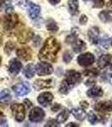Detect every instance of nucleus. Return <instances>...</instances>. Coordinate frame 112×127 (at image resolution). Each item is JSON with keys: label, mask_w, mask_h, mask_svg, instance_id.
<instances>
[{"label": "nucleus", "mask_w": 112, "mask_h": 127, "mask_svg": "<svg viewBox=\"0 0 112 127\" xmlns=\"http://www.w3.org/2000/svg\"><path fill=\"white\" fill-rule=\"evenodd\" d=\"M61 46L57 40L53 36H50L46 40L44 46L39 53V59L40 60H50L52 62L56 61V55L60 51Z\"/></svg>", "instance_id": "nucleus-1"}, {"label": "nucleus", "mask_w": 112, "mask_h": 127, "mask_svg": "<svg viewBox=\"0 0 112 127\" xmlns=\"http://www.w3.org/2000/svg\"><path fill=\"white\" fill-rule=\"evenodd\" d=\"M11 112L15 120L18 122H22L25 117V108L23 104L13 103L11 105Z\"/></svg>", "instance_id": "nucleus-2"}, {"label": "nucleus", "mask_w": 112, "mask_h": 127, "mask_svg": "<svg viewBox=\"0 0 112 127\" xmlns=\"http://www.w3.org/2000/svg\"><path fill=\"white\" fill-rule=\"evenodd\" d=\"M34 33L30 28H20L17 32V39L19 43L24 44L33 38Z\"/></svg>", "instance_id": "nucleus-3"}, {"label": "nucleus", "mask_w": 112, "mask_h": 127, "mask_svg": "<svg viewBox=\"0 0 112 127\" xmlns=\"http://www.w3.org/2000/svg\"><path fill=\"white\" fill-rule=\"evenodd\" d=\"M19 21V17L16 14H7L3 20V28L5 31H11L16 26Z\"/></svg>", "instance_id": "nucleus-4"}, {"label": "nucleus", "mask_w": 112, "mask_h": 127, "mask_svg": "<svg viewBox=\"0 0 112 127\" xmlns=\"http://www.w3.org/2000/svg\"><path fill=\"white\" fill-rule=\"evenodd\" d=\"M95 58L93 56V54H92L91 53H85L81 55H79L77 59L78 64L80 66L83 67H88L92 65L94 63Z\"/></svg>", "instance_id": "nucleus-5"}, {"label": "nucleus", "mask_w": 112, "mask_h": 127, "mask_svg": "<svg viewBox=\"0 0 112 127\" xmlns=\"http://www.w3.org/2000/svg\"><path fill=\"white\" fill-rule=\"evenodd\" d=\"M65 80L73 87H74L75 85H77L82 81V76H81V74L78 71L74 70V69H70V70L67 71Z\"/></svg>", "instance_id": "nucleus-6"}, {"label": "nucleus", "mask_w": 112, "mask_h": 127, "mask_svg": "<svg viewBox=\"0 0 112 127\" xmlns=\"http://www.w3.org/2000/svg\"><path fill=\"white\" fill-rule=\"evenodd\" d=\"M45 117V112L42 108L35 107L30 110L29 114V119L31 122H40Z\"/></svg>", "instance_id": "nucleus-7"}, {"label": "nucleus", "mask_w": 112, "mask_h": 127, "mask_svg": "<svg viewBox=\"0 0 112 127\" xmlns=\"http://www.w3.org/2000/svg\"><path fill=\"white\" fill-rule=\"evenodd\" d=\"M36 70L39 75H47L53 72V67L49 63L40 62L36 66Z\"/></svg>", "instance_id": "nucleus-8"}, {"label": "nucleus", "mask_w": 112, "mask_h": 127, "mask_svg": "<svg viewBox=\"0 0 112 127\" xmlns=\"http://www.w3.org/2000/svg\"><path fill=\"white\" fill-rule=\"evenodd\" d=\"M52 100H53V95L49 92H45V93H40L37 97L38 103L43 107H47L50 105Z\"/></svg>", "instance_id": "nucleus-9"}, {"label": "nucleus", "mask_w": 112, "mask_h": 127, "mask_svg": "<svg viewBox=\"0 0 112 127\" xmlns=\"http://www.w3.org/2000/svg\"><path fill=\"white\" fill-rule=\"evenodd\" d=\"M13 90L16 95L19 96V97L27 95L30 92V86H29V84H28V82L18 84V85H16V86H14Z\"/></svg>", "instance_id": "nucleus-10"}, {"label": "nucleus", "mask_w": 112, "mask_h": 127, "mask_svg": "<svg viewBox=\"0 0 112 127\" xmlns=\"http://www.w3.org/2000/svg\"><path fill=\"white\" fill-rule=\"evenodd\" d=\"M98 66L100 69H105L112 66V55L102 54L98 59Z\"/></svg>", "instance_id": "nucleus-11"}, {"label": "nucleus", "mask_w": 112, "mask_h": 127, "mask_svg": "<svg viewBox=\"0 0 112 127\" xmlns=\"http://www.w3.org/2000/svg\"><path fill=\"white\" fill-rule=\"evenodd\" d=\"M16 54L19 59H21L22 60L24 61H29L32 59V52L31 49L28 47L25 48H18L16 51Z\"/></svg>", "instance_id": "nucleus-12"}, {"label": "nucleus", "mask_w": 112, "mask_h": 127, "mask_svg": "<svg viewBox=\"0 0 112 127\" xmlns=\"http://www.w3.org/2000/svg\"><path fill=\"white\" fill-rule=\"evenodd\" d=\"M94 109L100 113H107L112 111V102L111 101H103L95 103Z\"/></svg>", "instance_id": "nucleus-13"}, {"label": "nucleus", "mask_w": 112, "mask_h": 127, "mask_svg": "<svg viewBox=\"0 0 112 127\" xmlns=\"http://www.w3.org/2000/svg\"><path fill=\"white\" fill-rule=\"evenodd\" d=\"M22 69V64L17 59H12L9 64V71L12 75H17Z\"/></svg>", "instance_id": "nucleus-14"}, {"label": "nucleus", "mask_w": 112, "mask_h": 127, "mask_svg": "<svg viewBox=\"0 0 112 127\" xmlns=\"http://www.w3.org/2000/svg\"><path fill=\"white\" fill-rule=\"evenodd\" d=\"M52 85V80L47 79V80H36L33 84V87L36 91L45 89V88H50Z\"/></svg>", "instance_id": "nucleus-15"}, {"label": "nucleus", "mask_w": 112, "mask_h": 127, "mask_svg": "<svg viewBox=\"0 0 112 127\" xmlns=\"http://www.w3.org/2000/svg\"><path fill=\"white\" fill-rule=\"evenodd\" d=\"M26 8H28L29 15L31 19H36V18L39 15V14L40 12V7L38 4H36V3L29 1Z\"/></svg>", "instance_id": "nucleus-16"}, {"label": "nucleus", "mask_w": 112, "mask_h": 127, "mask_svg": "<svg viewBox=\"0 0 112 127\" xmlns=\"http://www.w3.org/2000/svg\"><path fill=\"white\" fill-rule=\"evenodd\" d=\"M99 29L97 26H93L89 30L88 36L89 39L93 44H97L99 42Z\"/></svg>", "instance_id": "nucleus-17"}, {"label": "nucleus", "mask_w": 112, "mask_h": 127, "mask_svg": "<svg viewBox=\"0 0 112 127\" xmlns=\"http://www.w3.org/2000/svg\"><path fill=\"white\" fill-rule=\"evenodd\" d=\"M72 45H73V51H74L75 53H77V54H78V53L83 52V51L85 50L87 48L86 43H85L83 41L80 40V39H78V38H77V39L73 42Z\"/></svg>", "instance_id": "nucleus-18"}, {"label": "nucleus", "mask_w": 112, "mask_h": 127, "mask_svg": "<svg viewBox=\"0 0 112 127\" xmlns=\"http://www.w3.org/2000/svg\"><path fill=\"white\" fill-rule=\"evenodd\" d=\"M103 90L100 87H93L87 92V96L89 97H99L103 96Z\"/></svg>", "instance_id": "nucleus-19"}, {"label": "nucleus", "mask_w": 112, "mask_h": 127, "mask_svg": "<svg viewBox=\"0 0 112 127\" xmlns=\"http://www.w3.org/2000/svg\"><path fill=\"white\" fill-rule=\"evenodd\" d=\"M71 113L74 116V118L76 120H79V121H83L85 119V117H86V113H85L83 108H72Z\"/></svg>", "instance_id": "nucleus-20"}, {"label": "nucleus", "mask_w": 112, "mask_h": 127, "mask_svg": "<svg viewBox=\"0 0 112 127\" xmlns=\"http://www.w3.org/2000/svg\"><path fill=\"white\" fill-rule=\"evenodd\" d=\"M99 18L104 23L112 21V10H104L99 14Z\"/></svg>", "instance_id": "nucleus-21"}, {"label": "nucleus", "mask_w": 112, "mask_h": 127, "mask_svg": "<svg viewBox=\"0 0 112 127\" xmlns=\"http://www.w3.org/2000/svg\"><path fill=\"white\" fill-rule=\"evenodd\" d=\"M35 72H36V67L33 64H30L26 65L25 68L24 69V75L26 78L31 79L34 76Z\"/></svg>", "instance_id": "nucleus-22"}, {"label": "nucleus", "mask_w": 112, "mask_h": 127, "mask_svg": "<svg viewBox=\"0 0 112 127\" xmlns=\"http://www.w3.org/2000/svg\"><path fill=\"white\" fill-rule=\"evenodd\" d=\"M78 0H68V9L69 12L73 15H75L78 12Z\"/></svg>", "instance_id": "nucleus-23"}, {"label": "nucleus", "mask_w": 112, "mask_h": 127, "mask_svg": "<svg viewBox=\"0 0 112 127\" xmlns=\"http://www.w3.org/2000/svg\"><path fill=\"white\" fill-rule=\"evenodd\" d=\"M73 87L71 84H69L66 80H63L61 83L60 87H59V92L62 94H67L69 93L70 90H72Z\"/></svg>", "instance_id": "nucleus-24"}, {"label": "nucleus", "mask_w": 112, "mask_h": 127, "mask_svg": "<svg viewBox=\"0 0 112 127\" xmlns=\"http://www.w3.org/2000/svg\"><path fill=\"white\" fill-rule=\"evenodd\" d=\"M69 117V112L68 109H64L62 112H61L60 114L57 115V118H56V120L59 123H64L65 121L68 120V119Z\"/></svg>", "instance_id": "nucleus-25"}, {"label": "nucleus", "mask_w": 112, "mask_h": 127, "mask_svg": "<svg viewBox=\"0 0 112 127\" xmlns=\"http://www.w3.org/2000/svg\"><path fill=\"white\" fill-rule=\"evenodd\" d=\"M46 29H47L49 32L55 33V32H56L58 31V26L54 20H50L47 23H46Z\"/></svg>", "instance_id": "nucleus-26"}, {"label": "nucleus", "mask_w": 112, "mask_h": 127, "mask_svg": "<svg viewBox=\"0 0 112 127\" xmlns=\"http://www.w3.org/2000/svg\"><path fill=\"white\" fill-rule=\"evenodd\" d=\"M15 48V43L12 41H8L4 47V53L7 55H9L13 52V50Z\"/></svg>", "instance_id": "nucleus-27"}, {"label": "nucleus", "mask_w": 112, "mask_h": 127, "mask_svg": "<svg viewBox=\"0 0 112 127\" xmlns=\"http://www.w3.org/2000/svg\"><path fill=\"white\" fill-rule=\"evenodd\" d=\"M99 74V71L95 68L86 69V70L83 71V75H87V76H90V77H95V76H97Z\"/></svg>", "instance_id": "nucleus-28"}, {"label": "nucleus", "mask_w": 112, "mask_h": 127, "mask_svg": "<svg viewBox=\"0 0 112 127\" xmlns=\"http://www.w3.org/2000/svg\"><path fill=\"white\" fill-rule=\"evenodd\" d=\"M88 120L92 125H95L99 120V119L98 118V116L93 112H89L88 114Z\"/></svg>", "instance_id": "nucleus-29"}, {"label": "nucleus", "mask_w": 112, "mask_h": 127, "mask_svg": "<svg viewBox=\"0 0 112 127\" xmlns=\"http://www.w3.org/2000/svg\"><path fill=\"white\" fill-rule=\"evenodd\" d=\"M62 59H63V61L66 64L70 63V61L73 59V54L71 53V51H69V50L65 51L63 56H62Z\"/></svg>", "instance_id": "nucleus-30"}, {"label": "nucleus", "mask_w": 112, "mask_h": 127, "mask_svg": "<svg viewBox=\"0 0 112 127\" xmlns=\"http://www.w3.org/2000/svg\"><path fill=\"white\" fill-rule=\"evenodd\" d=\"M99 43V45H100L101 47H103L104 48L107 49L108 48H109V44H110V39L107 37H104L102 40L100 41V42H98Z\"/></svg>", "instance_id": "nucleus-31"}, {"label": "nucleus", "mask_w": 112, "mask_h": 127, "mask_svg": "<svg viewBox=\"0 0 112 127\" xmlns=\"http://www.w3.org/2000/svg\"><path fill=\"white\" fill-rule=\"evenodd\" d=\"M5 11L7 14L12 13V11L14 10V6L12 4V3L10 1L5 2Z\"/></svg>", "instance_id": "nucleus-32"}, {"label": "nucleus", "mask_w": 112, "mask_h": 127, "mask_svg": "<svg viewBox=\"0 0 112 127\" xmlns=\"http://www.w3.org/2000/svg\"><path fill=\"white\" fill-rule=\"evenodd\" d=\"M46 127H56L59 126V122L57 120H49L47 121L46 125H45Z\"/></svg>", "instance_id": "nucleus-33"}, {"label": "nucleus", "mask_w": 112, "mask_h": 127, "mask_svg": "<svg viewBox=\"0 0 112 127\" xmlns=\"http://www.w3.org/2000/svg\"><path fill=\"white\" fill-rule=\"evenodd\" d=\"M93 8H102L105 5L104 0H93Z\"/></svg>", "instance_id": "nucleus-34"}, {"label": "nucleus", "mask_w": 112, "mask_h": 127, "mask_svg": "<svg viewBox=\"0 0 112 127\" xmlns=\"http://www.w3.org/2000/svg\"><path fill=\"white\" fill-rule=\"evenodd\" d=\"M9 91L8 89H4L0 93V100L1 99H4V98L9 97Z\"/></svg>", "instance_id": "nucleus-35"}, {"label": "nucleus", "mask_w": 112, "mask_h": 127, "mask_svg": "<svg viewBox=\"0 0 112 127\" xmlns=\"http://www.w3.org/2000/svg\"><path fill=\"white\" fill-rule=\"evenodd\" d=\"M0 126H8L6 118H5V116L3 114V113H2V112H0Z\"/></svg>", "instance_id": "nucleus-36"}, {"label": "nucleus", "mask_w": 112, "mask_h": 127, "mask_svg": "<svg viewBox=\"0 0 112 127\" xmlns=\"http://www.w3.org/2000/svg\"><path fill=\"white\" fill-rule=\"evenodd\" d=\"M88 22V17L86 15H82L79 18V23L81 25H85Z\"/></svg>", "instance_id": "nucleus-37"}, {"label": "nucleus", "mask_w": 112, "mask_h": 127, "mask_svg": "<svg viewBox=\"0 0 112 127\" xmlns=\"http://www.w3.org/2000/svg\"><path fill=\"white\" fill-rule=\"evenodd\" d=\"M40 42H41V38H40L39 36H36V37L34 38V40H33V45L35 47H38L40 45Z\"/></svg>", "instance_id": "nucleus-38"}, {"label": "nucleus", "mask_w": 112, "mask_h": 127, "mask_svg": "<svg viewBox=\"0 0 112 127\" xmlns=\"http://www.w3.org/2000/svg\"><path fill=\"white\" fill-rule=\"evenodd\" d=\"M104 77H105L106 81H110V82L112 84V66H111V72L106 74V76H105V75H104Z\"/></svg>", "instance_id": "nucleus-39"}, {"label": "nucleus", "mask_w": 112, "mask_h": 127, "mask_svg": "<svg viewBox=\"0 0 112 127\" xmlns=\"http://www.w3.org/2000/svg\"><path fill=\"white\" fill-rule=\"evenodd\" d=\"M94 84H95V80L93 79V78H92V77H91L90 79H89L88 81H86L85 85L88 86V87H89V86H93Z\"/></svg>", "instance_id": "nucleus-40"}, {"label": "nucleus", "mask_w": 112, "mask_h": 127, "mask_svg": "<svg viewBox=\"0 0 112 127\" xmlns=\"http://www.w3.org/2000/svg\"><path fill=\"white\" fill-rule=\"evenodd\" d=\"M60 108H61V105H60V104H58V103H54L53 105L52 106V110L53 112L58 111Z\"/></svg>", "instance_id": "nucleus-41"}, {"label": "nucleus", "mask_w": 112, "mask_h": 127, "mask_svg": "<svg viewBox=\"0 0 112 127\" xmlns=\"http://www.w3.org/2000/svg\"><path fill=\"white\" fill-rule=\"evenodd\" d=\"M80 106L83 109H86V108H89V103H88V102H86V101H81Z\"/></svg>", "instance_id": "nucleus-42"}, {"label": "nucleus", "mask_w": 112, "mask_h": 127, "mask_svg": "<svg viewBox=\"0 0 112 127\" xmlns=\"http://www.w3.org/2000/svg\"><path fill=\"white\" fill-rule=\"evenodd\" d=\"M24 105L26 106V108H30L32 106V103L30 101L29 99H24Z\"/></svg>", "instance_id": "nucleus-43"}, {"label": "nucleus", "mask_w": 112, "mask_h": 127, "mask_svg": "<svg viewBox=\"0 0 112 127\" xmlns=\"http://www.w3.org/2000/svg\"><path fill=\"white\" fill-rule=\"evenodd\" d=\"M49 3L52 5H56V4H58L59 3L61 2V0H48Z\"/></svg>", "instance_id": "nucleus-44"}, {"label": "nucleus", "mask_w": 112, "mask_h": 127, "mask_svg": "<svg viewBox=\"0 0 112 127\" xmlns=\"http://www.w3.org/2000/svg\"><path fill=\"white\" fill-rule=\"evenodd\" d=\"M78 127L79 125L78 124H75V123H69V124L66 125V127Z\"/></svg>", "instance_id": "nucleus-45"}, {"label": "nucleus", "mask_w": 112, "mask_h": 127, "mask_svg": "<svg viewBox=\"0 0 112 127\" xmlns=\"http://www.w3.org/2000/svg\"><path fill=\"white\" fill-rule=\"evenodd\" d=\"M106 6L108 8H112V0H108Z\"/></svg>", "instance_id": "nucleus-46"}, {"label": "nucleus", "mask_w": 112, "mask_h": 127, "mask_svg": "<svg viewBox=\"0 0 112 127\" xmlns=\"http://www.w3.org/2000/svg\"><path fill=\"white\" fill-rule=\"evenodd\" d=\"M5 4V0H0V8H2Z\"/></svg>", "instance_id": "nucleus-47"}, {"label": "nucleus", "mask_w": 112, "mask_h": 127, "mask_svg": "<svg viewBox=\"0 0 112 127\" xmlns=\"http://www.w3.org/2000/svg\"><path fill=\"white\" fill-rule=\"evenodd\" d=\"M2 42H3V37H2V36L0 35V46L2 45Z\"/></svg>", "instance_id": "nucleus-48"}, {"label": "nucleus", "mask_w": 112, "mask_h": 127, "mask_svg": "<svg viewBox=\"0 0 112 127\" xmlns=\"http://www.w3.org/2000/svg\"><path fill=\"white\" fill-rule=\"evenodd\" d=\"M1 61H2V59H1V57H0V64H1Z\"/></svg>", "instance_id": "nucleus-49"}, {"label": "nucleus", "mask_w": 112, "mask_h": 127, "mask_svg": "<svg viewBox=\"0 0 112 127\" xmlns=\"http://www.w3.org/2000/svg\"><path fill=\"white\" fill-rule=\"evenodd\" d=\"M111 45H112V38H111Z\"/></svg>", "instance_id": "nucleus-50"}, {"label": "nucleus", "mask_w": 112, "mask_h": 127, "mask_svg": "<svg viewBox=\"0 0 112 127\" xmlns=\"http://www.w3.org/2000/svg\"><path fill=\"white\" fill-rule=\"evenodd\" d=\"M83 1H89V0H83Z\"/></svg>", "instance_id": "nucleus-51"}, {"label": "nucleus", "mask_w": 112, "mask_h": 127, "mask_svg": "<svg viewBox=\"0 0 112 127\" xmlns=\"http://www.w3.org/2000/svg\"><path fill=\"white\" fill-rule=\"evenodd\" d=\"M0 21H1V18H0Z\"/></svg>", "instance_id": "nucleus-52"}]
</instances>
